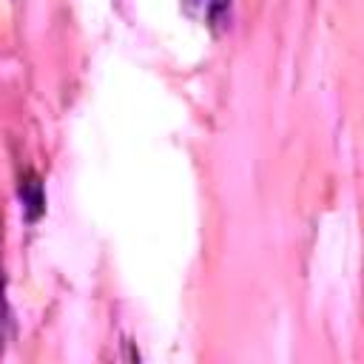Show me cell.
<instances>
[{
  "instance_id": "cell-1",
  "label": "cell",
  "mask_w": 364,
  "mask_h": 364,
  "mask_svg": "<svg viewBox=\"0 0 364 364\" xmlns=\"http://www.w3.org/2000/svg\"><path fill=\"white\" fill-rule=\"evenodd\" d=\"M20 199H23L26 216H28L31 222L40 219V213L46 210V196H43V182H40L37 173L28 171V173L20 179Z\"/></svg>"
},
{
  "instance_id": "cell-2",
  "label": "cell",
  "mask_w": 364,
  "mask_h": 364,
  "mask_svg": "<svg viewBox=\"0 0 364 364\" xmlns=\"http://www.w3.org/2000/svg\"><path fill=\"white\" fill-rule=\"evenodd\" d=\"M228 9H230V0H210L208 3V17L210 23H222L228 17Z\"/></svg>"
},
{
  "instance_id": "cell-3",
  "label": "cell",
  "mask_w": 364,
  "mask_h": 364,
  "mask_svg": "<svg viewBox=\"0 0 364 364\" xmlns=\"http://www.w3.org/2000/svg\"><path fill=\"white\" fill-rule=\"evenodd\" d=\"M0 338H3V279H0Z\"/></svg>"
}]
</instances>
